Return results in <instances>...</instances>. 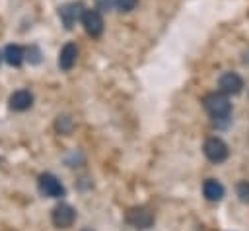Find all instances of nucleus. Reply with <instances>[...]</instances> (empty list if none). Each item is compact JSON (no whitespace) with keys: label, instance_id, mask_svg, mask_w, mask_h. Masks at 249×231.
Instances as JSON below:
<instances>
[{"label":"nucleus","instance_id":"obj_1","mask_svg":"<svg viewBox=\"0 0 249 231\" xmlns=\"http://www.w3.org/2000/svg\"><path fill=\"white\" fill-rule=\"evenodd\" d=\"M202 103H204L206 113L214 118V124L216 126H226L230 122L231 105H230V99L224 93H208Z\"/></svg>","mask_w":249,"mask_h":231},{"label":"nucleus","instance_id":"obj_2","mask_svg":"<svg viewBox=\"0 0 249 231\" xmlns=\"http://www.w3.org/2000/svg\"><path fill=\"white\" fill-rule=\"evenodd\" d=\"M84 4L82 2H70V4H64L60 10H58V16H60V21L66 29H72L80 19H82V14H84Z\"/></svg>","mask_w":249,"mask_h":231},{"label":"nucleus","instance_id":"obj_3","mask_svg":"<svg viewBox=\"0 0 249 231\" xmlns=\"http://www.w3.org/2000/svg\"><path fill=\"white\" fill-rule=\"evenodd\" d=\"M202 151H204V155H206L212 163L224 161V159L228 157V153H230L228 146H226L220 138H208V140L204 142V146H202Z\"/></svg>","mask_w":249,"mask_h":231},{"label":"nucleus","instance_id":"obj_4","mask_svg":"<svg viewBox=\"0 0 249 231\" xmlns=\"http://www.w3.org/2000/svg\"><path fill=\"white\" fill-rule=\"evenodd\" d=\"M39 190H41V194H45L49 198H60V196H64L62 182L54 175H51V173H45V175L39 177Z\"/></svg>","mask_w":249,"mask_h":231},{"label":"nucleus","instance_id":"obj_5","mask_svg":"<svg viewBox=\"0 0 249 231\" xmlns=\"http://www.w3.org/2000/svg\"><path fill=\"white\" fill-rule=\"evenodd\" d=\"M80 21H82V25H84L88 35L99 37L103 33V17H101V14L97 10H84Z\"/></svg>","mask_w":249,"mask_h":231},{"label":"nucleus","instance_id":"obj_6","mask_svg":"<svg viewBox=\"0 0 249 231\" xmlns=\"http://www.w3.org/2000/svg\"><path fill=\"white\" fill-rule=\"evenodd\" d=\"M53 223L60 229H66L74 223L76 219V210L70 206V204H58L54 210H53Z\"/></svg>","mask_w":249,"mask_h":231},{"label":"nucleus","instance_id":"obj_7","mask_svg":"<svg viewBox=\"0 0 249 231\" xmlns=\"http://www.w3.org/2000/svg\"><path fill=\"white\" fill-rule=\"evenodd\" d=\"M218 85H220V91H222L224 95H235V93L241 91L243 80H241V76L235 74V72H224V74L220 76V80H218Z\"/></svg>","mask_w":249,"mask_h":231},{"label":"nucleus","instance_id":"obj_8","mask_svg":"<svg viewBox=\"0 0 249 231\" xmlns=\"http://www.w3.org/2000/svg\"><path fill=\"white\" fill-rule=\"evenodd\" d=\"M126 221L136 229H148L154 223V215L146 208H134L126 214Z\"/></svg>","mask_w":249,"mask_h":231},{"label":"nucleus","instance_id":"obj_9","mask_svg":"<svg viewBox=\"0 0 249 231\" xmlns=\"http://www.w3.org/2000/svg\"><path fill=\"white\" fill-rule=\"evenodd\" d=\"M33 105V95L29 89H18L10 95V107L14 111H27Z\"/></svg>","mask_w":249,"mask_h":231},{"label":"nucleus","instance_id":"obj_10","mask_svg":"<svg viewBox=\"0 0 249 231\" xmlns=\"http://www.w3.org/2000/svg\"><path fill=\"white\" fill-rule=\"evenodd\" d=\"M76 58H78V47L74 43H66L58 54V66L62 70H70L76 64Z\"/></svg>","mask_w":249,"mask_h":231},{"label":"nucleus","instance_id":"obj_11","mask_svg":"<svg viewBox=\"0 0 249 231\" xmlns=\"http://www.w3.org/2000/svg\"><path fill=\"white\" fill-rule=\"evenodd\" d=\"M202 192H204V196H206L210 202H218V200H222V196H224V186H222L216 179H206V181L202 182Z\"/></svg>","mask_w":249,"mask_h":231},{"label":"nucleus","instance_id":"obj_12","mask_svg":"<svg viewBox=\"0 0 249 231\" xmlns=\"http://www.w3.org/2000/svg\"><path fill=\"white\" fill-rule=\"evenodd\" d=\"M23 49L19 45H8L6 50H4V60L10 64V66H19L23 62Z\"/></svg>","mask_w":249,"mask_h":231},{"label":"nucleus","instance_id":"obj_13","mask_svg":"<svg viewBox=\"0 0 249 231\" xmlns=\"http://www.w3.org/2000/svg\"><path fill=\"white\" fill-rule=\"evenodd\" d=\"M237 196L243 204H249V181H241L237 184Z\"/></svg>","mask_w":249,"mask_h":231},{"label":"nucleus","instance_id":"obj_14","mask_svg":"<svg viewBox=\"0 0 249 231\" xmlns=\"http://www.w3.org/2000/svg\"><path fill=\"white\" fill-rule=\"evenodd\" d=\"M56 130H58L60 134H68V132L72 130V120H70L68 116H58V120H56Z\"/></svg>","mask_w":249,"mask_h":231},{"label":"nucleus","instance_id":"obj_15","mask_svg":"<svg viewBox=\"0 0 249 231\" xmlns=\"http://www.w3.org/2000/svg\"><path fill=\"white\" fill-rule=\"evenodd\" d=\"M115 4H117V8H119L121 12H130V10H134V6L138 4V0H115Z\"/></svg>","mask_w":249,"mask_h":231},{"label":"nucleus","instance_id":"obj_16","mask_svg":"<svg viewBox=\"0 0 249 231\" xmlns=\"http://www.w3.org/2000/svg\"><path fill=\"white\" fill-rule=\"evenodd\" d=\"M95 6H97V10H101V12H109L111 6H113V0H95Z\"/></svg>","mask_w":249,"mask_h":231},{"label":"nucleus","instance_id":"obj_17","mask_svg":"<svg viewBox=\"0 0 249 231\" xmlns=\"http://www.w3.org/2000/svg\"><path fill=\"white\" fill-rule=\"evenodd\" d=\"M27 58L31 60V62H39V50L35 49V47H31V49H27Z\"/></svg>","mask_w":249,"mask_h":231},{"label":"nucleus","instance_id":"obj_18","mask_svg":"<svg viewBox=\"0 0 249 231\" xmlns=\"http://www.w3.org/2000/svg\"><path fill=\"white\" fill-rule=\"evenodd\" d=\"M0 60H2V52H0Z\"/></svg>","mask_w":249,"mask_h":231}]
</instances>
